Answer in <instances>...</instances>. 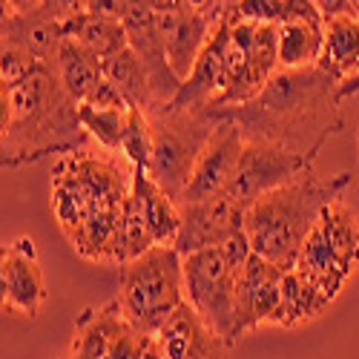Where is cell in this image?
Returning <instances> with one entry per match:
<instances>
[{
	"instance_id": "1",
	"label": "cell",
	"mask_w": 359,
	"mask_h": 359,
	"mask_svg": "<svg viewBox=\"0 0 359 359\" xmlns=\"http://www.w3.org/2000/svg\"><path fill=\"white\" fill-rule=\"evenodd\" d=\"M133 190V167L115 153L89 149L61 156L52 172V213L67 242L89 262L121 264L124 210Z\"/></svg>"
},
{
	"instance_id": "2",
	"label": "cell",
	"mask_w": 359,
	"mask_h": 359,
	"mask_svg": "<svg viewBox=\"0 0 359 359\" xmlns=\"http://www.w3.org/2000/svg\"><path fill=\"white\" fill-rule=\"evenodd\" d=\"M337 86L319 67L279 69L253 101L210 112L238 124L248 141H267L316 161L325 141L342 130Z\"/></svg>"
},
{
	"instance_id": "3",
	"label": "cell",
	"mask_w": 359,
	"mask_h": 359,
	"mask_svg": "<svg viewBox=\"0 0 359 359\" xmlns=\"http://www.w3.org/2000/svg\"><path fill=\"white\" fill-rule=\"evenodd\" d=\"M0 149L4 167L35 164L49 156H69L86 147L78 101L67 93L55 67H38L15 86H0Z\"/></svg>"
},
{
	"instance_id": "4",
	"label": "cell",
	"mask_w": 359,
	"mask_h": 359,
	"mask_svg": "<svg viewBox=\"0 0 359 359\" xmlns=\"http://www.w3.org/2000/svg\"><path fill=\"white\" fill-rule=\"evenodd\" d=\"M351 182V172L316 175L305 170L293 182L253 201L245 213V233L253 253L290 271L322 213L345 196Z\"/></svg>"
},
{
	"instance_id": "5",
	"label": "cell",
	"mask_w": 359,
	"mask_h": 359,
	"mask_svg": "<svg viewBox=\"0 0 359 359\" xmlns=\"http://www.w3.org/2000/svg\"><path fill=\"white\" fill-rule=\"evenodd\" d=\"M250 256L253 248L248 233L233 236L230 242L219 248L184 256V302L230 348L245 339L242 327H238L236 287Z\"/></svg>"
},
{
	"instance_id": "6",
	"label": "cell",
	"mask_w": 359,
	"mask_h": 359,
	"mask_svg": "<svg viewBox=\"0 0 359 359\" xmlns=\"http://www.w3.org/2000/svg\"><path fill=\"white\" fill-rule=\"evenodd\" d=\"M118 305L144 337H156L184 305V256L172 245H156L121 264Z\"/></svg>"
},
{
	"instance_id": "7",
	"label": "cell",
	"mask_w": 359,
	"mask_h": 359,
	"mask_svg": "<svg viewBox=\"0 0 359 359\" xmlns=\"http://www.w3.org/2000/svg\"><path fill=\"white\" fill-rule=\"evenodd\" d=\"M153 124V156H149V178L175 201L184 196L193 167L210 141L219 118L210 109H158L149 112Z\"/></svg>"
},
{
	"instance_id": "8",
	"label": "cell",
	"mask_w": 359,
	"mask_h": 359,
	"mask_svg": "<svg viewBox=\"0 0 359 359\" xmlns=\"http://www.w3.org/2000/svg\"><path fill=\"white\" fill-rule=\"evenodd\" d=\"M293 267L337 302L348 279L359 271V216L345 196L322 213Z\"/></svg>"
},
{
	"instance_id": "9",
	"label": "cell",
	"mask_w": 359,
	"mask_h": 359,
	"mask_svg": "<svg viewBox=\"0 0 359 359\" xmlns=\"http://www.w3.org/2000/svg\"><path fill=\"white\" fill-rule=\"evenodd\" d=\"M149 339L127 322L118 299H109L101 308L78 313L67 359H144Z\"/></svg>"
},
{
	"instance_id": "10",
	"label": "cell",
	"mask_w": 359,
	"mask_h": 359,
	"mask_svg": "<svg viewBox=\"0 0 359 359\" xmlns=\"http://www.w3.org/2000/svg\"><path fill=\"white\" fill-rule=\"evenodd\" d=\"M305 170H313V158L299 156L293 149H285L276 144H267V141L245 138L242 158H238L236 175H233L224 196L233 198L242 210H248L253 201H259L271 190L293 182V178L302 175Z\"/></svg>"
},
{
	"instance_id": "11",
	"label": "cell",
	"mask_w": 359,
	"mask_h": 359,
	"mask_svg": "<svg viewBox=\"0 0 359 359\" xmlns=\"http://www.w3.org/2000/svg\"><path fill=\"white\" fill-rule=\"evenodd\" d=\"M46 279L32 236H18L0 253V299L4 308L35 319L46 305Z\"/></svg>"
},
{
	"instance_id": "12",
	"label": "cell",
	"mask_w": 359,
	"mask_h": 359,
	"mask_svg": "<svg viewBox=\"0 0 359 359\" xmlns=\"http://www.w3.org/2000/svg\"><path fill=\"white\" fill-rule=\"evenodd\" d=\"M242 149H245V133L238 130V124H233L230 118H219V124H216L210 141L204 144L201 156L193 167L190 184H187L184 196L178 198V204H196V201L224 196L233 175H236Z\"/></svg>"
},
{
	"instance_id": "13",
	"label": "cell",
	"mask_w": 359,
	"mask_h": 359,
	"mask_svg": "<svg viewBox=\"0 0 359 359\" xmlns=\"http://www.w3.org/2000/svg\"><path fill=\"white\" fill-rule=\"evenodd\" d=\"M245 213L233 198L216 196L196 204H182V230L175 238V250L182 256L219 248L233 236L245 233Z\"/></svg>"
},
{
	"instance_id": "14",
	"label": "cell",
	"mask_w": 359,
	"mask_h": 359,
	"mask_svg": "<svg viewBox=\"0 0 359 359\" xmlns=\"http://www.w3.org/2000/svg\"><path fill=\"white\" fill-rule=\"evenodd\" d=\"M285 267L267 262L262 256H250L236 287V311L238 327L248 337L262 325H276L282 311V285H285Z\"/></svg>"
},
{
	"instance_id": "15",
	"label": "cell",
	"mask_w": 359,
	"mask_h": 359,
	"mask_svg": "<svg viewBox=\"0 0 359 359\" xmlns=\"http://www.w3.org/2000/svg\"><path fill=\"white\" fill-rule=\"evenodd\" d=\"M227 41H230V18H224L216 26V32L210 35V41L204 43L196 67L182 81L178 95L167 104L170 109H210L219 101V95L224 93V55H227Z\"/></svg>"
},
{
	"instance_id": "16",
	"label": "cell",
	"mask_w": 359,
	"mask_h": 359,
	"mask_svg": "<svg viewBox=\"0 0 359 359\" xmlns=\"http://www.w3.org/2000/svg\"><path fill=\"white\" fill-rule=\"evenodd\" d=\"M153 339L161 359H227L233 351L198 319L187 302L170 316V322Z\"/></svg>"
},
{
	"instance_id": "17",
	"label": "cell",
	"mask_w": 359,
	"mask_h": 359,
	"mask_svg": "<svg viewBox=\"0 0 359 359\" xmlns=\"http://www.w3.org/2000/svg\"><path fill=\"white\" fill-rule=\"evenodd\" d=\"M219 23L222 20H213V18L190 12V9L158 12V29H161V41L167 49V64L178 81H184L190 75L204 43L210 41Z\"/></svg>"
},
{
	"instance_id": "18",
	"label": "cell",
	"mask_w": 359,
	"mask_h": 359,
	"mask_svg": "<svg viewBox=\"0 0 359 359\" xmlns=\"http://www.w3.org/2000/svg\"><path fill=\"white\" fill-rule=\"evenodd\" d=\"M0 35H4V43L32 55L41 67H57V55H61V46L67 41L64 23L46 18L41 9L26 12V15L4 12Z\"/></svg>"
},
{
	"instance_id": "19",
	"label": "cell",
	"mask_w": 359,
	"mask_h": 359,
	"mask_svg": "<svg viewBox=\"0 0 359 359\" xmlns=\"http://www.w3.org/2000/svg\"><path fill=\"white\" fill-rule=\"evenodd\" d=\"M316 67L331 75L337 83L359 75V18L356 15L325 20V43H322V57Z\"/></svg>"
},
{
	"instance_id": "20",
	"label": "cell",
	"mask_w": 359,
	"mask_h": 359,
	"mask_svg": "<svg viewBox=\"0 0 359 359\" xmlns=\"http://www.w3.org/2000/svg\"><path fill=\"white\" fill-rule=\"evenodd\" d=\"M57 78L67 86V93L78 101L86 104L98 93V86L107 81L104 75V61L98 55H93L86 46H81L78 41L67 38L61 46V55H57Z\"/></svg>"
},
{
	"instance_id": "21",
	"label": "cell",
	"mask_w": 359,
	"mask_h": 359,
	"mask_svg": "<svg viewBox=\"0 0 359 359\" xmlns=\"http://www.w3.org/2000/svg\"><path fill=\"white\" fill-rule=\"evenodd\" d=\"M133 187L138 190V196L144 201V213H147L149 233H153V242L175 248L178 230H182V204L172 196H167L153 178H149L147 170H133Z\"/></svg>"
},
{
	"instance_id": "22",
	"label": "cell",
	"mask_w": 359,
	"mask_h": 359,
	"mask_svg": "<svg viewBox=\"0 0 359 359\" xmlns=\"http://www.w3.org/2000/svg\"><path fill=\"white\" fill-rule=\"evenodd\" d=\"M104 75L118 93L124 95V101L133 109H144L147 115L153 112L156 101H153V86H149V72H147L144 61L138 57V52L133 46H127L118 55L107 57L104 61Z\"/></svg>"
},
{
	"instance_id": "23",
	"label": "cell",
	"mask_w": 359,
	"mask_h": 359,
	"mask_svg": "<svg viewBox=\"0 0 359 359\" xmlns=\"http://www.w3.org/2000/svg\"><path fill=\"white\" fill-rule=\"evenodd\" d=\"M325 43V23L285 20L279 23V69L316 67Z\"/></svg>"
},
{
	"instance_id": "24",
	"label": "cell",
	"mask_w": 359,
	"mask_h": 359,
	"mask_svg": "<svg viewBox=\"0 0 359 359\" xmlns=\"http://www.w3.org/2000/svg\"><path fill=\"white\" fill-rule=\"evenodd\" d=\"M334 299L322 293L308 276H302L290 267L285 273V285H282V311H279V322L282 327H296V325H305L311 319H316L325 308H331Z\"/></svg>"
},
{
	"instance_id": "25",
	"label": "cell",
	"mask_w": 359,
	"mask_h": 359,
	"mask_svg": "<svg viewBox=\"0 0 359 359\" xmlns=\"http://www.w3.org/2000/svg\"><path fill=\"white\" fill-rule=\"evenodd\" d=\"M64 35L86 46L93 55H98L101 61L118 55L121 49L130 46L127 29L118 18H104V15H83L72 23H64Z\"/></svg>"
},
{
	"instance_id": "26",
	"label": "cell",
	"mask_w": 359,
	"mask_h": 359,
	"mask_svg": "<svg viewBox=\"0 0 359 359\" xmlns=\"http://www.w3.org/2000/svg\"><path fill=\"white\" fill-rule=\"evenodd\" d=\"M78 115H81L83 133L93 138L104 149V153L121 156V141H124V133H127L130 109H107V107L81 104L78 107Z\"/></svg>"
},
{
	"instance_id": "27",
	"label": "cell",
	"mask_w": 359,
	"mask_h": 359,
	"mask_svg": "<svg viewBox=\"0 0 359 359\" xmlns=\"http://www.w3.org/2000/svg\"><path fill=\"white\" fill-rule=\"evenodd\" d=\"M149 156H153V124H149V115L144 109H130L127 133L121 141V158H127L133 170H147Z\"/></svg>"
},
{
	"instance_id": "28",
	"label": "cell",
	"mask_w": 359,
	"mask_h": 359,
	"mask_svg": "<svg viewBox=\"0 0 359 359\" xmlns=\"http://www.w3.org/2000/svg\"><path fill=\"white\" fill-rule=\"evenodd\" d=\"M285 4L287 0H236L233 20L245 23H264V26H279L285 20Z\"/></svg>"
},
{
	"instance_id": "29",
	"label": "cell",
	"mask_w": 359,
	"mask_h": 359,
	"mask_svg": "<svg viewBox=\"0 0 359 359\" xmlns=\"http://www.w3.org/2000/svg\"><path fill=\"white\" fill-rule=\"evenodd\" d=\"M38 67H41V64L35 61L32 55H26L23 49L9 46V43L0 46V83H4V86L20 83L23 78L32 75Z\"/></svg>"
},
{
	"instance_id": "30",
	"label": "cell",
	"mask_w": 359,
	"mask_h": 359,
	"mask_svg": "<svg viewBox=\"0 0 359 359\" xmlns=\"http://www.w3.org/2000/svg\"><path fill=\"white\" fill-rule=\"evenodd\" d=\"M41 12L57 23H72L93 12V0H41Z\"/></svg>"
},
{
	"instance_id": "31",
	"label": "cell",
	"mask_w": 359,
	"mask_h": 359,
	"mask_svg": "<svg viewBox=\"0 0 359 359\" xmlns=\"http://www.w3.org/2000/svg\"><path fill=\"white\" fill-rule=\"evenodd\" d=\"M313 4H316V9L322 12L325 20L353 15V4H351V0H313Z\"/></svg>"
},
{
	"instance_id": "32",
	"label": "cell",
	"mask_w": 359,
	"mask_h": 359,
	"mask_svg": "<svg viewBox=\"0 0 359 359\" xmlns=\"http://www.w3.org/2000/svg\"><path fill=\"white\" fill-rule=\"evenodd\" d=\"M41 0H4V12H15V15H26V12H38Z\"/></svg>"
},
{
	"instance_id": "33",
	"label": "cell",
	"mask_w": 359,
	"mask_h": 359,
	"mask_svg": "<svg viewBox=\"0 0 359 359\" xmlns=\"http://www.w3.org/2000/svg\"><path fill=\"white\" fill-rule=\"evenodd\" d=\"M351 95H359V75H353V78H348V81H342V83L337 86V98H339V101H345V98H351Z\"/></svg>"
},
{
	"instance_id": "34",
	"label": "cell",
	"mask_w": 359,
	"mask_h": 359,
	"mask_svg": "<svg viewBox=\"0 0 359 359\" xmlns=\"http://www.w3.org/2000/svg\"><path fill=\"white\" fill-rule=\"evenodd\" d=\"M144 359H161V353H158V348H156V339H149V348H147V356Z\"/></svg>"
},
{
	"instance_id": "35",
	"label": "cell",
	"mask_w": 359,
	"mask_h": 359,
	"mask_svg": "<svg viewBox=\"0 0 359 359\" xmlns=\"http://www.w3.org/2000/svg\"><path fill=\"white\" fill-rule=\"evenodd\" d=\"M356 149H359V121H356ZM356 198H359V175H356Z\"/></svg>"
}]
</instances>
